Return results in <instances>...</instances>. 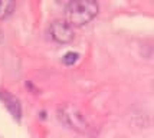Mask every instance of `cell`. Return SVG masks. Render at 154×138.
Segmentation results:
<instances>
[{"instance_id":"6da1fadb","label":"cell","mask_w":154,"mask_h":138,"mask_svg":"<svg viewBox=\"0 0 154 138\" xmlns=\"http://www.w3.org/2000/svg\"><path fill=\"white\" fill-rule=\"evenodd\" d=\"M98 3L94 0H74L65 9L66 22L72 26H84L98 14Z\"/></svg>"},{"instance_id":"7a4b0ae2","label":"cell","mask_w":154,"mask_h":138,"mask_svg":"<svg viewBox=\"0 0 154 138\" xmlns=\"http://www.w3.org/2000/svg\"><path fill=\"white\" fill-rule=\"evenodd\" d=\"M58 117L62 121V124L69 127L71 130L76 132H87L88 131V122L85 117L82 115V112L76 106L71 104H65L59 108Z\"/></svg>"},{"instance_id":"3957f363","label":"cell","mask_w":154,"mask_h":138,"mask_svg":"<svg viewBox=\"0 0 154 138\" xmlns=\"http://www.w3.org/2000/svg\"><path fill=\"white\" fill-rule=\"evenodd\" d=\"M49 35L58 43H71L74 40V29L66 20H54L49 25Z\"/></svg>"},{"instance_id":"277c9868","label":"cell","mask_w":154,"mask_h":138,"mask_svg":"<svg viewBox=\"0 0 154 138\" xmlns=\"http://www.w3.org/2000/svg\"><path fill=\"white\" fill-rule=\"evenodd\" d=\"M0 99L7 108V111L13 115V118L19 121L22 118V105H20L19 99L16 98L13 94H10L9 91H5V89H0Z\"/></svg>"},{"instance_id":"5b68a950","label":"cell","mask_w":154,"mask_h":138,"mask_svg":"<svg viewBox=\"0 0 154 138\" xmlns=\"http://www.w3.org/2000/svg\"><path fill=\"white\" fill-rule=\"evenodd\" d=\"M14 7H16V3L12 0H0V20L9 17L13 13Z\"/></svg>"},{"instance_id":"8992f818","label":"cell","mask_w":154,"mask_h":138,"mask_svg":"<svg viewBox=\"0 0 154 138\" xmlns=\"http://www.w3.org/2000/svg\"><path fill=\"white\" fill-rule=\"evenodd\" d=\"M78 59H79V53L78 52H68L63 55L62 62L65 65H74L75 62H78Z\"/></svg>"},{"instance_id":"52a82bcc","label":"cell","mask_w":154,"mask_h":138,"mask_svg":"<svg viewBox=\"0 0 154 138\" xmlns=\"http://www.w3.org/2000/svg\"><path fill=\"white\" fill-rule=\"evenodd\" d=\"M3 40V35H2V32H0V42Z\"/></svg>"}]
</instances>
